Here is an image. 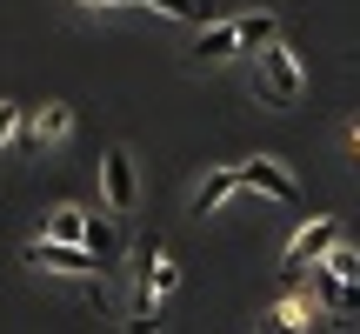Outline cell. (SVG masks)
Segmentation results:
<instances>
[{
    "mask_svg": "<svg viewBox=\"0 0 360 334\" xmlns=\"http://www.w3.org/2000/svg\"><path fill=\"white\" fill-rule=\"evenodd\" d=\"M180 287V268H174V254H167V241H141L134 247V274H127V334H160V301H167Z\"/></svg>",
    "mask_w": 360,
    "mask_h": 334,
    "instance_id": "1",
    "label": "cell"
},
{
    "mask_svg": "<svg viewBox=\"0 0 360 334\" xmlns=\"http://www.w3.org/2000/svg\"><path fill=\"white\" fill-rule=\"evenodd\" d=\"M314 301L307 308H321L327 321H360V247H347V241H334L321 261H314Z\"/></svg>",
    "mask_w": 360,
    "mask_h": 334,
    "instance_id": "2",
    "label": "cell"
},
{
    "mask_svg": "<svg viewBox=\"0 0 360 334\" xmlns=\"http://www.w3.org/2000/svg\"><path fill=\"white\" fill-rule=\"evenodd\" d=\"M254 94H260L267 107H294L300 94H307V67H300V54L287 47V40L260 47V67H254Z\"/></svg>",
    "mask_w": 360,
    "mask_h": 334,
    "instance_id": "3",
    "label": "cell"
},
{
    "mask_svg": "<svg viewBox=\"0 0 360 334\" xmlns=\"http://www.w3.org/2000/svg\"><path fill=\"white\" fill-rule=\"evenodd\" d=\"M233 180H240V194H260V201H281V207L300 201V174H294L287 161H274V154L233 161Z\"/></svg>",
    "mask_w": 360,
    "mask_h": 334,
    "instance_id": "4",
    "label": "cell"
},
{
    "mask_svg": "<svg viewBox=\"0 0 360 334\" xmlns=\"http://www.w3.org/2000/svg\"><path fill=\"white\" fill-rule=\"evenodd\" d=\"M334 241H340V221H334V214L300 221V228H294V241L281 247V274H287V281H300V274H307V268H314V261H321Z\"/></svg>",
    "mask_w": 360,
    "mask_h": 334,
    "instance_id": "5",
    "label": "cell"
},
{
    "mask_svg": "<svg viewBox=\"0 0 360 334\" xmlns=\"http://www.w3.org/2000/svg\"><path fill=\"white\" fill-rule=\"evenodd\" d=\"M101 207H107V221L141 207V174H134L127 147H107V154H101Z\"/></svg>",
    "mask_w": 360,
    "mask_h": 334,
    "instance_id": "6",
    "label": "cell"
},
{
    "mask_svg": "<svg viewBox=\"0 0 360 334\" xmlns=\"http://www.w3.org/2000/svg\"><path fill=\"white\" fill-rule=\"evenodd\" d=\"M20 261L40 268V274H101V261H94L87 247H60V241H27Z\"/></svg>",
    "mask_w": 360,
    "mask_h": 334,
    "instance_id": "7",
    "label": "cell"
},
{
    "mask_svg": "<svg viewBox=\"0 0 360 334\" xmlns=\"http://www.w3.org/2000/svg\"><path fill=\"white\" fill-rule=\"evenodd\" d=\"M240 54V13H227V20H207L200 34H193V61L200 67H220Z\"/></svg>",
    "mask_w": 360,
    "mask_h": 334,
    "instance_id": "8",
    "label": "cell"
},
{
    "mask_svg": "<svg viewBox=\"0 0 360 334\" xmlns=\"http://www.w3.org/2000/svg\"><path fill=\"white\" fill-rule=\"evenodd\" d=\"M20 134L40 141V147H60L67 134H74V107H67V101H40L34 114H20Z\"/></svg>",
    "mask_w": 360,
    "mask_h": 334,
    "instance_id": "9",
    "label": "cell"
},
{
    "mask_svg": "<svg viewBox=\"0 0 360 334\" xmlns=\"http://www.w3.org/2000/svg\"><path fill=\"white\" fill-rule=\"evenodd\" d=\"M260 334H314V308L307 295H281L260 308Z\"/></svg>",
    "mask_w": 360,
    "mask_h": 334,
    "instance_id": "10",
    "label": "cell"
},
{
    "mask_svg": "<svg viewBox=\"0 0 360 334\" xmlns=\"http://www.w3.org/2000/svg\"><path fill=\"white\" fill-rule=\"evenodd\" d=\"M233 194H240V180H233V167H214V174H207L200 180V187H193V214H220V207H227L233 201Z\"/></svg>",
    "mask_w": 360,
    "mask_h": 334,
    "instance_id": "11",
    "label": "cell"
},
{
    "mask_svg": "<svg viewBox=\"0 0 360 334\" xmlns=\"http://www.w3.org/2000/svg\"><path fill=\"white\" fill-rule=\"evenodd\" d=\"M80 7H154V13H167V20L207 27V0H80Z\"/></svg>",
    "mask_w": 360,
    "mask_h": 334,
    "instance_id": "12",
    "label": "cell"
},
{
    "mask_svg": "<svg viewBox=\"0 0 360 334\" xmlns=\"http://www.w3.org/2000/svg\"><path fill=\"white\" fill-rule=\"evenodd\" d=\"M80 234H87V207H53V214H47V234H40V241L80 247Z\"/></svg>",
    "mask_w": 360,
    "mask_h": 334,
    "instance_id": "13",
    "label": "cell"
},
{
    "mask_svg": "<svg viewBox=\"0 0 360 334\" xmlns=\"http://www.w3.org/2000/svg\"><path fill=\"white\" fill-rule=\"evenodd\" d=\"M281 40V20H274L267 7L260 13H240V54H260V47H274Z\"/></svg>",
    "mask_w": 360,
    "mask_h": 334,
    "instance_id": "14",
    "label": "cell"
},
{
    "mask_svg": "<svg viewBox=\"0 0 360 334\" xmlns=\"http://www.w3.org/2000/svg\"><path fill=\"white\" fill-rule=\"evenodd\" d=\"M13 141H20V107L0 101V147H13Z\"/></svg>",
    "mask_w": 360,
    "mask_h": 334,
    "instance_id": "15",
    "label": "cell"
},
{
    "mask_svg": "<svg viewBox=\"0 0 360 334\" xmlns=\"http://www.w3.org/2000/svg\"><path fill=\"white\" fill-rule=\"evenodd\" d=\"M347 147H354V161H360V128H354V134H347Z\"/></svg>",
    "mask_w": 360,
    "mask_h": 334,
    "instance_id": "16",
    "label": "cell"
}]
</instances>
